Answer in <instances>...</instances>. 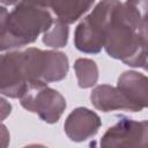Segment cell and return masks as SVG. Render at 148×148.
<instances>
[{
	"instance_id": "cell-9",
	"label": "cell",
	"mask_w": 148,
	"mask_h": 148,
	"mask_svg": "<svg viewBox=\"0 0 148 148\" xmlns=\"http://www.w3.org/2000/svg\"><path fill=\"white\" fill-rule=\"evenodd\" d=\"M90 101L92 105L103 112L124 110L134 112L133 106L125 98V96L118 90L117 87L110 84H99L96 86L90 94Z\"/></svg>"
},
{
	"instance_id": "cell-4",
	"label": "cell",
	"mask_w": 148,
	"mask_h": 148,
	"mask_svg": "<svg viewBox=\"0 0 148 148\" xmlns=\"http://www.w3.org/2000/svg\"><path fill=\"white\" fill-rule=\"evenodd\" d=\"M20 103L29 112L37 113L47 124H56L67 106L65 97L58 90L40 81H34L27 86L20 97Z\"/></svg>"
},
{
	"instance_id": "cell-11",
	"label": "cell",
	"mask_w": 148,
	"mask_h": 148,
	"mask_svg": "<svg viewBox=\"0 0 148 148\" xmlns=\"http://www.w3.org/2000/svg\"><path fill=\"white\" fill-rule=\"evenodd\" d=\"M69 61L67 56L60 51L44 50V67L42 81L44 83L61 81L67 76Z\"/></svg>"
},
{
	"instance_id": "cell-12",
	"label": "cell",
	"mask_w": 148,
	"mask_h": 148,
	"mask_svg": "<svg viewBox=\"0 0 148 148\" xmlns=\"http://www.w3.org/2000/svg\"><path fill=\"white\" fill-rule=\"evenodd\" d=\"M77 84L82 89L92 88L98 81V66L89 58H79L74 62Z\"/></svg>"
},
{
	"instance_id": "cell-7",
	"label": "cell",
	"mask_w": 148,
	"mask_h": 148,
	"mask_svg": "<svg viewBox=\"0 0 148 148\" xmlns=\"http://www.w3.org/2000/svg\"><path fill=\"white\" fill-rule=\"evenodd\" d=\"M102 125L99 116L83 106L74 109L66 118L64 130L66 135L74 142H83L94 138Z\"/></svg>"
},
{
	"instance_id": "cell-18",
	"label": "cell",
	"mask_w": 148,
	"mask_h": 148,
	"mask_svg": "<svg viewBox=\"0 0 148 148\" xmlns=\"http://www.w3.org/2000/svg\"><path fill=\"white\" fill-rule=\"evenodd\" d=\"M90 148H98V147L96 146V142H95V141H92V142L90 143Z\"/></svg>"
},
{
	"instance_id": "cell-3",
	"label": "cell",
	"mask_w": 148,
	"mask_h": 148,
	"mask_svg": "<svg viewBox=\"0 0 148 148\" xmlns=\"http://www.w3.org/2000/svg\"><path fill=\"white\" fill-rule=\"evenodd\" d=\"M113 6L114 1H99L80 21L74 32V45L79 51L90 54L101 52Z\"/></svg>"
},
{
	"instance_id": "cell-13",
	"label": "cell",
	"mask_w": 148,
	"mask_h": 148,
	"mask_svg": "<svg viewBox=\"0 0 148 148\" xmlns=\"http://www.w3.org/2000/svg\"><path fill=\"white\" fill-rule=\"evenodd\" d=\"M69 28L67 24L54 18L51 28L43 34L42 40L46 46L52 49H61L67 45Z\"/></svg>"
},
{
	"instance_id": "cell-14",
	"label": "cell",
	"mask_w": 148,
	"mask_h": 148,
	"mask_svg": "<svg viewBox=\"0 0 148 148\" xmlns=\"http://www.w3.org/2000/svg\"><path fill=\"white\" fill-rule=\"evenodd\" d=\"M8 13H9L8 8L3 6L2 3H0V52L10 50L8 37H7V30H6V22H7Z\"/></svg>"
},
{
	"instance_id": "cell-5",
	"label": "cell",
	"mask_w": 148,
	"mask_h": 148,
	"mask_svg": "<svg viewBox=\"0 0 148 148\" xmlns=\"http://www.w3.org/2000/svg\"><path fill=\"white\" fill-rule=\"evenodd\" d=\"M98 148H148L147 120L120 117L103 134Z\"/></svg>"
},
{
	"instance_id": "cell-2",
	"label": "cell",
	"mask_w": 148,
	"mask_h": 148,
	"mask_svg": "<svg viewBox=\"0 0 148 148\" xmlns=\"http://www.w3.org/2000/svg\"><path fill=\"white\" fill-rule=\"evenodd\" d=\"M53 21L45 2H14L6 22L10 50L34 43L51 28Z\"/></svg>"
},
{
	"instance_id": "cell-17",
	"label": "cell",
	"mask_w": 148,
	"mask_h": 148,
	"mask_svg": "<svg viewBox=\"0 0 148 148\" xmlns=\"http://www.w3.org/2000/svg\"><path fill=\"white\" fill-rule=\"evenodd\" d=\"M22 148H49V147H46V146H44L42 143H30V145H27V146H24Z\"/></svg>"
},
{
	"instance_id": "cell-15",
	"label": "cell",
	"mask_w": 148,
	"mask_h": 148,
	"mask_svg": "<svg viewBox=\"0 0 148 148\" xmlns=\"http://www.w3.org/2000/svg\"><path fill=\"white\" fill-rule=\"evenodd\" d=\"M10 142V134L6 125L0 123V148H8Z\"/></svg>"
},
{
	"instance_id": "cell-10",
	"label": "cell",
	"mask_w": 148,
	"mask_h": 148,
	"mask_svg": "<svg viewBox=\"0 0 148 148\" xmlns=\"http://www.w3.org/2000/svg\"><path fill=\"white\" fill-rule=\"evenodd\" d=\"M56 20L69 25L76 22L94 6V1H51L45 2Z\"/></svg>"
},
{
	"instance_id": "cell-16",
	"label": "cell",
	"mask_w": 148,
	"mask_h": 148,
	"mask_svg": "<svg viewBox=\"0 0 148 148\" xmlns=\"http://www.w3.org/2000/svg\"><path fill=\"white\" fill-rule=\"evenodd\" d=\"M12 112V104L3 97L0 96V123L5 120Z\"/></svg>"
},
{
	"instance_id": "cell-6",
	"label": "cell",
	"mask_w": 148,
	"mask_h": 148,
	"mask_svg": "<svg viewBox=\"0 0 148 148\" xmlns=\"http://www.w3.org/2000/svg\"><path fill=\"white\" fill-rule=\"evenodd\" d=\"M30 83L23 50L0 54V94L20 98Z\"/></svg>"
},
{
	"instance_id": "cell-8",
	"label": "cell",
	"mask_w": 148,
	"mask_h": 148,
	"mask_svg": "<svg viewBox=\"0 0 148 148\" xmlns=\"http://www.w3.org/2000/svg\"><path fill=\"white\" fill-rule=\"evenodd\" d=\"M147 76L135 71H126L118 77L117 88L133 106L140 112L147 106Z\"/></svg>"
},
{
	"instance_id": "cell-1",
	"label": "cell",
	"mask_w": 148,
	"mask_h": 148,
	"mask_svg": "<svg viewBox=\"0 0 148 148\" xmlns=\"http://www.w3.org/2000/svg\"><path fill=\"white\" fill-rule=\"evenodd\" d=\"M146 9V1H114L103 46L111 58L143 69L147 65Z\"/></svg>"
}]
</instances>
